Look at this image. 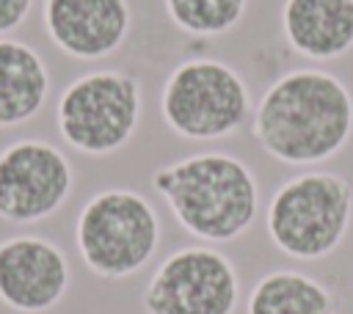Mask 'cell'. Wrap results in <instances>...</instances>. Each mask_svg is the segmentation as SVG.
Segmentation results:
<instances>
[{
    "label": "cell",
    "instance_id": "2",
    "mask_svg": "<svg viewBox=\"0 0 353 314\" xmlns=\"http://www.w3.org/2000/svg\"><path fill=\"white\" fill-rule=\"evenodd\" d=\"M174 220L204 242H234L259 215V185L248 163L226 151H199L152 174Z\"/></svg>",
    "mask_w": 353,
    "mask_h": 314
},
{
    "label": "cell",
    "instance_id": "10",
    "mask_svg": "<svg viewBox=\"0 0 353 314\" xmlns=\"http://www.w3.org/2000/svg\"><path fill=\"white\" fill-rule=\"evenodd\" d=\"M50 41L74 61H102L121 50L132 30L127 0H41Z\"/></svg>",
    "mask_w": 353,
    "mask_h": 314
},
{
    "label": "cell",
    "instance_id": "11",
    "mask_svg": "<svg viewBox=\"0 0 353 314\" xmlns=\"http://www.w3.org/2000/svg\"><path fill=\"white\" fill-rule=\"evenodd\" d=\"M281 33L309 61H336L353 50V0H284Z\"/></svg>",
    "mask_w": 353,
    "mask_h": 314
},
{
    "label": "cell",
    "instance_id": "7",
    "mask_svg": "<svg viewBox=\"0 0 353 314\" xmlns=\"http://www.w3.org/2000/svg\"><path fill=\"white\" fill-rule=\"evenodd\" d=\"M237 300L232 259L210 245H185L157 264L141 306L146 314H234Z\"/></svg>",
    "mask_w": 353,
    "mask_h": 314
},
{
    "label": "cell",
    "instance_id": "15",
    "mask_svg": "<svg viewBox=\"0 0 353 314\" xmlns=\"http://www.w3.org/2000/svg\"><path fill=\"white\" fill-rule=\"evenodd\" d=\"M36 0H0V39L14 33L30 17Z\"/></svg>",
    "mask_w": 353,
    "mask_h": 314
},
{
    "label": "cell",
    "instance_id": "1",
    "mask_svg": "<svg viewBox=\"0 0 353 314\" xmlns=\"http://www.w3.org/2000/svg\"><path fill=\"white\" fill-rule=\"evenodd\" d=\"M251 132L262 151L284 165H320L353 138V94L325 69H292L256 102Z\"/></svg>",
    "mask_w": 353,
    "mask_h": 314
},
{
    "label": "cell",
    "instance_id": "3",
    "mask_svg": "<svg viewBox=\"0 0 353 314\" xmlns=\"http://www.w3.org/2000/svg\"><path fill=\"white\" fill-rule=\"evenodd\" d=\"M353 223V187L334 171L295 174L268 201L265 229L290 259L317 262L331 256Z\"/></svg>",
    "mask_w": 353,
    "mask_h": 314
},
{
    "label": "cell",
    "instance_id": "14",
    "mask_svg": "<svg viewBox=\"0 0 353 314\" xmlns=\"http://www.w3.org/2000/svg\"><path fill=\"white\" fill-rule=\"evenodd\" d=\"M168 19L188 36H223L240 25L248 0H163Z\"/></svg>",
    "mask_w": 353,
    "mask_h": 314
},
{
    "label": "cell",
    "instance_id": "8",
    "mask_svg": "<svg viewBox=\"0 0 353 314\" xmlns=\"http://www.w3.org/2000/svg\"><path fill=\"white\" fill-rule=\"evenodd\" d=\"M72 187V163L55 143L19 138L0 149V220L41 223L69 201Z\"/></svg>",
    "mask_w": 353,
    "mask_h": 314
},
{
    "label": "cell",
    "instance_id": "12",
    "mask_svg": "<svg viewBox=\"0 0 353 314\" xmlns=\"http://www.w3.org/2000/svg\"><path fill=\"white\" fill-rule=\"evenodd\" d=\"M50 99V69L39 50L3 36L0 39V129L22 127L41 113Z\"/></svg>",
    "mask_w": 353,
    "mask_h": 314
},
{
    "label": "cell",
    "instance_id": "13",
    "mask_svg": "<svg viewBox=\"0 0 353 314\" xmlns=\"http://www.w3.org/2000/svg\"><path fill=\"white\" fill-rule=\"evenodd\" d=\"M336 295L301 270H270L248 292L245 314H336Z\"/></svg>",
    "mask_w": 353,
    "mask_h": 314
},
{
    "label": "cell",
    "instance_id": "6",
    "mask_svg": "<svg viewBox=\"0 0 353 314\" xmlns=\"http://www.w3.org/2000/svg\"><path fill=\"white\" fill-rule=\"evenodd\" d=\"M143 113L141 83L121 69H94L63 85L55 102V124L63 143L85 157L121 151Z\"/></svg>",
    "mask_w": 353,
    "mask_h": 314
},
{
    "label": "cell",
    "instance_id": "9",
    "mask_svg": "<svg viewBox=\"0 0 353 314\" xmlns=\"http://www.w3.org/2000/svg\"><path fill=\"white\" fill-rule=\"evenodd\" d=\"M72 284V267L61 245L39 234L0 240V303L19 314L55 308Z\"/></svg>",
    "mask_w": 353,
    "mask_h": 314
},
{
    "label": "cell",
    "instance_id": "4",
    "mask_svg": "<svg viewBox=\"0 0 353 314\" xmlns=\"http://www.w3.org/2000/svg\"><path fill=\"white\" fill-rule=\"evenodd\" d=\"M74 245L83 264L97 278H130L157 253V209L138 190L105 187L80 207L74 220Z\"/></svg>",
    "mask_w": 353,
    "mask_h": 314
},
{
    "label": "cell",
    "instance_id": "5",
    "mask_svg": "<svg viewBox=\"0 0 353 314\" xmlns=\"http://www.w3.org/2000/svg\"><path fill=\"white\" fill-rule=\"evenodd\" d=\"M245 77L218 58H185L163 83L160 116L185 140H221L234 135L251 116Z\"/></svg>",
    "mask_w": 353,
    "mask_h": 314
}]
</instances>
